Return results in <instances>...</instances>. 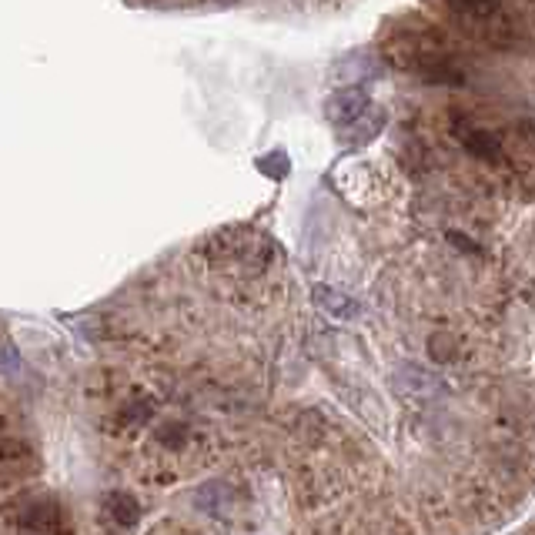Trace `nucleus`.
Wrapping results in <instances>:
<instances>
[{
    "label": "nucleus",
    "instance_id": "6e6552de",
    "mask_svg": "<svg viewBox=\"0 0 535 535\" xmlns=\"http://www.w3.org/2000/svg\"><path fill=\"white\" fill-rule=\"evenodd\" d=\"M258 168L265 174H271V178H285V174H288V158L281 151H275V154H268V158H261Z\"/></svg>",
    "mask_w": 535,
    "mask_h": 535
},
{
    "label": "nucleus",
    "instance_id": "f257e3e1",
    "mask_svg": "<svg viewBox=\"0 0 535 535\" xmlns=\"http://www.w3.org/2000/svg\"><path fill=\"white\" fill-rule=\"evenodd\" d=\"M368 107H372V101H368L362 87H342V91L325 97V118L338 124V128H348L352 121L362 118Z\"/></svg>",
    "mask_w": 535,
    "mask_h": 535
},
{
    "label": "nucleus",
    "instance_id": "20e7f679",
    "mask_svg": "<svg viewBox=\"0 0 535 535\" xmlns=\"http://www.w3.org/2000/svg\"><path fill=\"white\" fill-rule=\"evenodd\" d=\"M315 301H318V305L325 308L332 318H355V315H358V305H355V301L345 298L342 291H335V288L318 285V288H315Z\"/></svg>",
    "mask_w": 535,
    "mask_h": 535
},
{
    "label": "nucleus",
    "instance_id": "39448f33",
    "mask_svg": "<svg viewBox=\"0 0 535 535\" xmlns=\"http://www.w3.org/2000/svg\"><path fill=\"white\" fill-rule=\"evenodd\" d=\"M57 522H61V512H57L51 502H37L21 515V525L31 532H54Z\"/></svg>",
    "mask_w": 535,
    "mask_h": 535
},
{
    "label": "nucleus",
    "instance_id": "7ed1b4c3",
    "mask_svg": "<svg viewBox=\"0 0 535 535\" xmlns=\"http://www.w3.org/2000/svg\"><path fill=\"white\" fill-rule=\"evenodd\" d=\"M375 74H378V61L365 51L345 54L342 61L335 64V77L338 81H345L348 87H358V81H372Z\"/></svg>",
    "mask_w": 535,
    "mask_h": 535
},
{
    "label": "nucleus",
    "instance_id": "423d86ee",
    "mask_svg": "<svg viewBox=\"0 0 535 535\" xmlns=\"http://www.w3.org/2000/svg\"><path fill=\"white\" fill-rule=\"evenodd\" d=\"M382 124H385V111H378V107H368L362 118L348 124L345 131H352V134H348V138H352V144H365V141H372L378 131H382Z\"/></svg>",
    "mask_w": 535,
    "mask_h": 535
},
{
    "label": "nucleus",
    "instance_id": "f03ea898",
    "mask_svg": "<svg viewBox=\"0 0 535 535\" xmlns=\"http://www.w3.org/2000/svg\"><path fill=\"white\" fill-rule=\"evenodd\" d=\"M455 134H459L462 144L475 154V158H499V154H502L499 134L489 131V128H482V124H465V121H459V124H455Z\"/></svg>",
    "mask_w": 535,
    "mask_h": 535
},
{
    "label": "nucleus",
    "instance_id": "0eeeda50",
    "mask_svg": "<svg viewBox=\"0 0 535 535\" xmlns=\"http://www.w3.org/2000/svg\"><path fill=\"white\" fill-rule=\"evenodd\" d=\"M107 509H111V515L118 519L121 525H134L141 519V509H138V502L131 499V495H124V492H114L111 499H107Z\"/></svg>",
    "mask_w": 535,
    "mask_h": 535
}]
</instances>
